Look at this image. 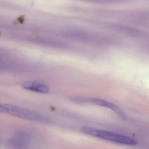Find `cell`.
I'll list each match as a JSON object with an SVG mask.
<instances>
[{
    "mask_svg": "<svg viewBox=\"0 0 149 149\" xmlns=\"http://www.w3.org/2000/svg\"><path fill=\"white\" fill-rule=\"evenodd\" d=\"M81 130L86 134L96 136L112 142L130 146H135L138 143L136 141L132 138L106 130L87 127H82Z\"/></svg>",
    "mask_w": 149,
    "mask_h": 149,
    "instance_id": "6da1fadb",
    "label": "cell"
},
{
    "mask_svg": "<svg viewBox=\"0 0 149 149\" xmlns=\"http://www.w3.org/2000/svg\"><path fill=\"white\" fill-rule=\"evenodd\" d=\"M89 102V103L95 104V105H98L101 107H105L112 109L113 111L117 113L121 117L124 118L125 115L124 113L116 105H114L113 103L107 101L102 99H97V98H91V99H88L87 101Z\"/></svg>",
    "mask_w": 149,
    "mask_h": 149,
    "instance_id": "7a4b0ae2",
    "label": "cell"
},
{
    "mask_svg": "<svg viewBox=\"0 0 149 149\" xmlns=\"http://www.w3.org/2000/svg\"><path fill=\"white\" fill-rule=\"evenodd\" d=\"M22 86L25 89L36 93L46 94L49 91V88L47 86L38 82H27Z\"/></svg>",
    "mask_w": 149,
    "mask_h": 149,
    "instance_id": "3957f363",
    "label": "cell"
}]
</instances>
